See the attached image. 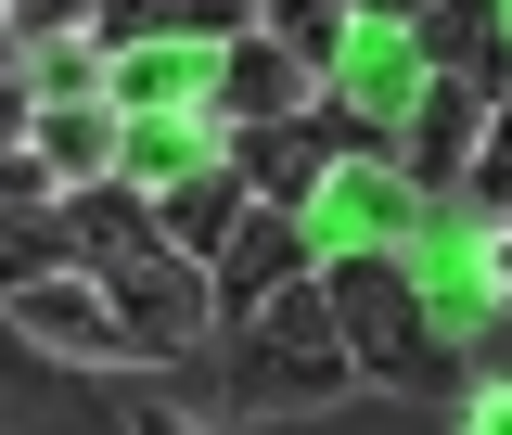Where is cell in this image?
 I'll return each mask as SVG.
<instances>
[{
    "instance_id": "obj_6",
    "label": "cell",
    "mask_w": 512,
    "mask_h": 435,
    "mask_svg": "<svg viewBox=\"0 0 512 435\" xmlns=\"http://www.w3.org/2000/svg\"><path fill=\"white\" fill-rule=\"evenodd\" d=\"M333 141H346L333 116H320V128L308 116H244V154H231V167H244L269 205H308V192L333 180Z\"/></svg>"
},
{
    "instance_id": "obj_16",
    "label": "cell",
    "mask_w": 512,
    "mask_h": 435,
    "mask_svg": "<svg viewBox=\"0 0 512 435\" xmlns=\"http://www.w3.org/2000/svg\"><path fill=\"white\" fill-rule=\"evenodd\" d=\"M39 192H52V167H39V154H26V141H13V154H0V218H26V205H39Z\"/></svg>"
},
{
    "instance_id": "obj_3",
    "label": "cell",
    "mask_w": 512,
    "mask_h": 435,
    "mask_svg": "<svg viewBox=\"0 0 512 435\" xmlns=\"http://www.w3.org/2000/svg\"><path fill=\"white\" fill-rule=\"evenodd\" d=\"M0 308L26 320V346H52V359H90V372H103V359H141V333H128V308H116V282L90 295L77 269H39V282H13Z\"/></svg>"
},
{
    "instance_id": "obj_7",
    "label": "cell",
    "mask_w": 512,
    "mask_h": 435,
    "mask_svg": "<svg viewBox=\"0 0 512 435\" xmlns=\"http://www.w3.org/2000/svg\"><path fill=\"white\" fill-rule=\"evenodd\" d=\"M154 218H167V244H180L192 269H218V244L256 218V180H244V167H192V180L154 192Z\"/></svg>"
},
{
    "instance_id": "obj_4",
    "label": "cell",
    "mask_w": 512,
    "mask_h": 435,
    "mask_svg": "<svg viewBox=\"0 0 512 435\" xmlns=\"http://www.w3.org/2000/svg\"><path fill=\"white\" fill-rule=\"evenodd\" d=\"M103 282H116V308H128V333H141V359H180V346H205V282H192V256H180V244L128 256V269H103Z\"/></svg>"
},
{
    "instance_id": "obj_5",
    "label": "cell",
    "mask_w": 512,
    "mask_h": 435,
    "mask_svg": "<svg viewBox=\"0 0 512 435\" xmlns=\"http://www.w3.org/2000/svg\"><path fill=\"white\" fill-rule=\"evenodd\" d=\"M282 282H308V231H295V205H269V192H256V218L218 244V320L256 308V295H282Z\"/></svg>"
},
{
    "instance_id": "obj_17",
    "label": "cell",
    "mask_w": 512,
    "mask_h": 435,
    "mask_svg": "<svg viewBox=\"0 0 512 435\" xmlns=\"http://www.w3.org/2000/svg\"><path fill=\"white\" fill-rule=\"evenodd\" d=\"M487 295H512V218H487Z\"/></svg>"
},
{
    "instance_id": "obj_15",
    "label": "cell",
    "mask_w": 512,
    "mask_h": 435,
    "mask_svg": "<svg viewBox=\"0 0 512 435\" xmlns=\"http://www.w3.org/2000/svg\"><path fill=\"white\" fill-rule=\"evenodd\" d=\"M461 192H474L487 218H512V103H500L487 128H474V167H461Z\"/></svg>"
},
{
    "instance_id": "obj_10",
    "label": "cell",
    "mask_w": 512,
    "mask_h": 435,
    "mask_svg": "<svg viewBox=\"0 0 512 435\" xmlns=\"http://www.w3.org/2000/svg\"><path fill=\"white\" fill-rule=\"evenodd\" d=\"M423 64L436 77H487L500 64V0H423Z\"/></svg>"
},
{
    "instance_id": "obj_8",
    "label": "cell",
    "mask_w": 512,
    "mask_h": 435,
    "mask_svg": "<svg viewBox=\"0 0 512 435\" xmlns=\"http://www.w3.org/2000/svg\"><path fill=\"white\" fill-rule=\"evenodd\" d=\"M295 90H308V52H282L269 26H244L231 64H218V116H295Z\"/></svg>"
},
{
    "instance_id": "obj_19",
    "label": "cell",
    "mask_w": 512,
    "mask_h": 435,
    "mask_svg": "<svg viewBox=\"0 0 512 435\" xmlns=\"http://www.w3.org/2000/svg\"><path fill=\"white\" fill-rule=\"evenodd\" d=\"M359 13H423V0H359Z\"/></svg>"
},
{
    "instance_id": "obj_9",
    "label": "cell",
    "mask_w": 512,
    "mask_h": 435,
    "mask_svg": "<svg viewBox=\"0 0 512 435\" xmlns=\"http://www.w3.org/2000/svg\"><path fill=\"white\" fill-rule=\"evenodd\" d=\"M64 231H77V256H103V269H128V256L167 244V218H154V205H128L116 180H77V192H64Z\"/></svg>"
},
{
    "instance_id": "obj_13",
    "label": "cell",
    "mask_w": 512,
    "mask_h": 435,
    "mask_svg": "<svg viewBox=\"0 0 512 435\" xmlns=\"http://www.w3.org/2000/svg\"><path fill=\"white\" fill-rule=\"evenodd\" d=\"M256 26H269L282 52H308V64H333V39H346V0H256Z\"/></svg>"
},
{
    "instance_id": "obj_12",
    "label": "cell",
    "mask_w": 512,
    "mask_h": 435,
    "mask_svg": "<svg viewBox=\"0 0 512 435\" xmlns=\"http://www.w3.org/2000/svg\"><path fill=\"white\" fill-rule=\"evenodd\" d=\"M474 167V77H436L423 103V180H461Z\"/></svg>"
},
{
    "instance_id": "obj_2",
    "label": "cell",
    "mask_w": 512,
    "mask_h": 435,
    "mask_svg": "<svg viewBox=\"0 0 512 435\" xmlns=\"http://www.w3.org/2000/svg\"><path fill=\"white\" fill-rule=\"evenodd\" d=\"M320 295H333V320H346V359H359V372H384V384L436 372V320H423V295L397 282V256H346Z\"/></svg>"
},
{
    "instance_id": "obj_11",
    "label": "cell",
    "mask_w": 512,
    "mask_h": 435,
    "mask_svg": "<svg viewBox=\"0 0 512 435\" xmlns=\"http://www.w3.org/2000/svg\"><path fill=\"white\" fill-rule=\"evenodd\" d=\"M103 154H116V116H103V103H77V90H64V116L39 128V167H52L64 192H77V180H103Z\"/></svg>"
},
{
    "instance_id": "obj_18",
    "label": "cell",
    "mask_w": 512,
    "mask_h": 435,
    "mask_svg": "<svg viewBox=\"0 0 512 435\" xmlns=\"http://www.w3.org/2000/svg\"><path fill=\"white\" fill-rule=\"evenodd\" d=\"M26 103H39V90H13V77H0V154L26 141Z\"/></svg>"
},
{
    "instance_id": "obj_14",
    "label": "cell",
    "mask_w": 512,
    "mask_h": 435,
    "mask_svg": "<svg viewBox=\"0 0 512 435\" xmlns=\"http://www.w3.org/2000/svg\"><path fill=\"white\" fill-rule=\"evenodd\" d=\"M103 0H0V52H52V39H77Z\"/></svg>"
},
{
    "instance_id": "obj_1",
    "label": "cell",
    "mask_w": 512,
    "mask_h": 435,
    "mask_svg": "<svg viewBox=\"0 0 512 435\" xmlns=\"http://www.w3.org/2000/svg\"><path fill=\"white\" fill-rule=\"evenodd\" d=\"M346 384H359V359H346V320H333L320 282H282V295L231 308V410H320Z\"/></svg>"
}]
</instances>
